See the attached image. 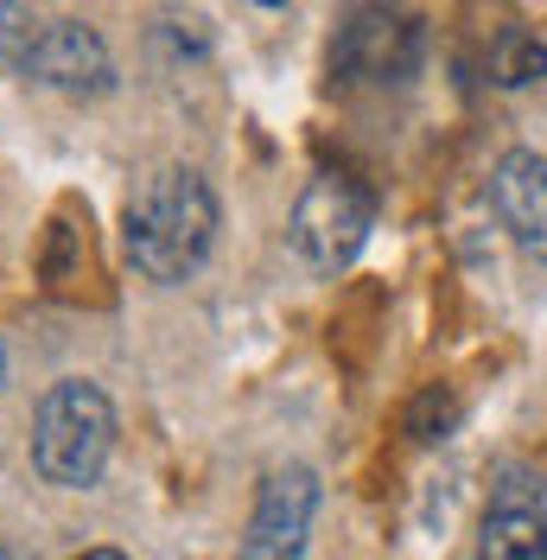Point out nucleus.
Segmentation results:
<instances>
[{
	"instance_id": "obj_9",
	"label": "nucleus",
	"mask_w": 547,
	"mask_h": 560,
	"mask_svg": "<svg viewBox=\"0 0 547 560\" xmlns=\"http://www.w3.org/2000/svg\"><path fill=\"white\" fill-rule=\"evenodd\" d=\"M490 77H497L503 90L542 83V77H547V45H542L535 33H522V26L497 33V45H490Z\"/></svg>"
},
{
	"instance_id": "obj_2",
	"label": "nucleus",
	"mask_w": 547,
	"mask_h": 560,
	"mask_svg": "<svg viewBox=\"0 0 547 560\" xmlns=\"http://www.w3.org/2000/svg\"><path fill=\"white\" fill-rule=\"evenodd\" d=\"M108 453H115V408L96 383L70 376L51 383L33 420V465L45 485L58 490H90L103 478Z\"/></svg>"
},
{
	"instance_id": "obj_13",
	"label": "nucleus",
	"mask_w": 547,
	"mask_h": 560,
	"mask_svg": "<svg viewBox=\"0 0 547 560\" xmlns=\"http://www.w3.org/2000/svg\"><path fill=\"white\" fill-rule=\"evenodd\" d=\"M0 383H7V350H0Z\"/></svg>"
},
{
	"instance_id": "obj_11",
	"label": "nucleus",
	"mask_w": 547,
	"mask_h": 560,
	"mask_svg": "<svg viewBox=\"0 0 547 560\" xmlns=\"http://www.w3.org/2000/svg\"><path fill=\"white\" fill-rule=\"evenodd\" d=\"M33 13L20 7V0H0V70L13 65L20 70V58H26V45H33Z\"/></svg>"
},
{
	"instance_id": "obj_4",
	"label": "nucleus",
	"mask_w": 547,
	"mask_h": 560,
	"mask_svg": "<svg viewBox=\"0 0 547 560\" xmlns=\"http://www.w3.org/2000/svg\"><path fill=\"white\" fill-rule=\"evenodd\" d=\"M312 516H318V471L312 465H274L255 490V516L242 535V560H300Z\"/></svg>"
},
{
	"instance_id": "obj_8",
	"label": "nucleus",
	"mask_w": 547,
	"mask_h": 560,
	"mask_svg": "<svg viewBox=\"0 0 547 560\" xmlns=\"http://www.w3.org/2000/svg\"><path fill=\"white\" fill-rule=\"evenodd\" d=\"M478 560H547V516L490 503L478 528Z\"/></svg>"
},
{
	"instance_id": "obj_3",
	"label": "nucleus",
	"mask_w": 547,
	"mask_h": 560,
	"mask_svg": "<svg viewBox=\"0 0 547 560\" xmlns=\"http://www.w3.org/2000/svg\"><path fill=\"white\" fill-rule=\"evenodd\" d=\"M370 230H376V198H370V185H357L350 173H318L300 191V205H293V223H287V243L293 255L318 268V275H338L357 261V248L370 243Z\"/></svg>"
},
{
	"instance_id": "obj_7",
	"label": "nucleus",
	"mask_w": 547,
	"mask_h": 560,
	"mask_svg": "<svg viewBox=\"0 0 547 560\" xmlns=\"http://www.w3.org/2000/svg\"><path fill=\"white\" fill-rule=\"evenodd\" d=\"M490 205L503 217L510 243L522 248L528 261L547 268V160L542 153H528V147L503 153L497 173H490Z\"/></svg>"
},
{
	"instance_id": "obj_10",
	"label": "nucleus",
	"mask_w": 547,
	"mask_h": 560,
	"mask_svg": "<svg viewBox=\"0 0 547 560\" xmlns=\"http://www.w3.org/2000/svg\"><path fill=\"white\" fill-rule=\"evenodd\" d=\"M401 427H408L420 446H440V440H452V427H458V395H452V388H427V395H414Z\"/></svg>"
},
{
	"instance_id": "obj_12",
	"label": "nucleus",
	"mask_w": 547,
	"mask_h": 560,
	"mask_svg": "<svg viewBox=\"0 0 547 560\" xmlns=\"http://www.w3.org/2000/svg\"><path fill=\"white\" fill-rule=\"evenodd\" d=\"M77 560H128L121 548H90V555H77Z\"/></svg>"
},
{
	"instance_id": "obj_6",
	"label": "nucleus",
	"mask_w": 547,
	"mask_h": 560,
	"mask_svg": "<svg viewBox=\"0 0 547 560\" xmlns=\"http://www.w3.org/2000/svg\"><path fill=\"white\" fill-rule=\"evenodd\" d=\"M20 70L33 83H45V90H65V96H103V90H115V58H108V45L83 20L38 26Z\"/></svg>"
},
{
	"instance_id": "obj_5",
	"label": "nucleus",
	"mask_w": 547,
	"mask_h": 560,
	"mask_svg": "<svg viewBox=\"0 0 547 560\" xmlns=\"http://www.w3.org/2000/svg\"><path fill=\"white\" fill-rule=\"evenodd\" d=\"M331 65L350 83H401L420 65V26L388 7H357L331 45Z\"/></svg>"
},
{
	"instance_id": "obj_14",
	"label": "nucleus",
	"mask_w": 547,
	"mask_h": 560,
	"mask_svg": "<svg viewBox=\"0 0 547 560\" xmlns=\"http://www.w3.org/2000/svg\"><path fill=\"white\" fill-rule=\"evenodd\" d=\"M255 7H280V0H255Z\"/></svg>"
},
{
	"instance_id": "obj_1",
	"label": "nucleus",
	"mask_w": 547,
	"mask_h": 560,
	"mask_svg": "<svg viewBox=\"0 0 547 560\" xmlns=\"http://www.w3.org/2000/svg\"><path fill=\"white\" fill-rule=\"evenodd\" d=\"M121 236H128V261L153 287H178L205 268L217 243V191L191 166H160L135 185Z\"/></svg>"
}]
</instances>
